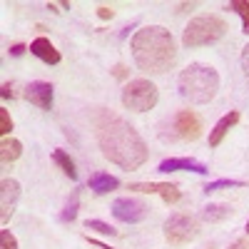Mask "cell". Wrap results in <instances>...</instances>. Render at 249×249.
<instances>
[{"instance_id": "obj_23", "label": "cell", "mask_w": 249, "mask_h": 249, "mask_svg": "<svg viewBox=\"0 0 249 249\" xmlns=\"http://www.w3.org/2000/svg\"><path fill=\"white\" fill-rule=\"evenodd\" d=\"M10 130H13V120H10V112H8L5 107H0V135H3V137H8V135H10Z\"/></svg>"}, {"instance_id": "obj_28", "label": "cell", "mask_w": 249, "mask_h": 249, "mask_svg": "<svg viewBox=\"0 0 249 249\" xmlns=\"http://www.w3.org/2000/svg\"><path fill=\"white\" fill-rule=\"evenodd\" d=\"M112 75H115L117 80H124V77H127V68H124L122 62H120V65H115V68H112Z\"/></svg>"}, {"instance_id": "obj_2", "label": "cell", "mask_w": 249, "mask_h": 249, "mask_svg": "<svg viewBox=\"0 0 249 249\" xmlns=\"http://www.w3.org/2000/svg\"><path fill=\"white\" fill-rule=\"evenodd\" d=\"M130 50L135 57V65L150 75L167 72L177 57L175 37L164 25H147V28L137 30L130 43Z\"/></svg>"}, {"instance_id": "obj_29", "label": "cell", "mask_w": 249, "mask_h": 249, "mask_svg": "<svg viewBox=\"0 0 249 249\" xmlns=\"http://www.w3.org/2000/svg\"><path fill=\"white\" fill-rule=\"evenodd\" d=\"M0 95H3V100H8V97H13V95H15L10 82H3V90H0Z\"/></svg>"}, {"instance_id": "obj_9", "label": "cell", "mask_w": 249, "mask_h": 249, "mask_svg": "<svg viewBox=\"0 0 249 249\" xmlns=\"http://www.w3.org/2000/svg\"><path fill=\"white\" fill-rule=\"evenodd\" d=\"M172 127H175V135L179 140H190V142L197 140L202 135V130H204L199 115L192 112V110H179L175 115V120H172Z\"/></svg>"}, {"instance_id": "obj_32", "label": "cell", "mask_w": 249, "mask_h": 249, "mask_svg": "<svg viewBox=\"0 0 249 249\" xmlns=\"http://www.w3.org/2000/svg\"><path fill=\"white\" fill-rule=\"evenodd\" d=\"M247 234H249V219H247Z\"/></svg>"}, {"instance_id": "obj_18", "label": "cell", "mask_w": 249, "mask_h": 249, "mask_svg": "<svg viewBox=\"0 0 249 249\" xmlns=\"http://www.w3.org/2000/svg\"><path fill=\"white\" fill-rule=\"evenodd\" d=\"M53 162L57 164V167L65 172L70 179H77V170H75V162H72V157L65 152V150H53Z\"/></svg>"}, {"instance_id": "obj_26", "label": "cell", "mask_w": 249, "mask_h": 249, "mask_svg": "<svg viewBox=\"0 0 249 249\" xmlns=\"http://www.w3.org/2000/svg\"><path fill=\"white\" fill-rule=\"evenodd\" d=\"M242 70H244V77L249 82V45L242 50Z\"/></svg>"}, {"instance_id": "obj_19", "label": "cell", "mask_w": 249, "mask_h": 249, "mask_svg": "<svg viewBox=\"0 0 249 249\" xmlns=\"http://www.w3.org/2000/svg\"><path fill=\"white\" fill-rule=\"evenodd\" d=\"M77 210H80V195L77 192H72V197L65 202V207H62V212H60V222H75V217H77Z\"/></svg>"}, {"instance_id": "obj_3", "label": "cell", "mask_w": 249, "mask_h": 249, "mask_svg": "<svg viewBox=\"0 0 249 249\" xmlns=\"http://www.w3.org/2000/svg\"><path fill=\"white\" fill-rule=\"evenodd\" d=\"M177 90L184 100H190L192 105H207V102H212L219 92V72L212 65L192 62V65H187L179 72Z\"/></svg>"}, {"instance_id": "obj_14", "label": "cell", "mask_w": 249, "mask_h": 249, "mask_svg": "<svg viewBox=\"0 0 249 249\" xmlns=\"http://www.w3.org/2000/svg\"><path fill=\"white\" fill-rule=\"evenodd\" d=\"M239 110H230V112H227L217 124H214V127H212V132H210V147H217V144H222V140H224V135L227 132H230L232 127H234V124L239 122Z\"/></svg>"}, {"instance_id": "obj_22", "label": "cell", "mask_w": 249, "mask_h": 249, "mask_svg": "<svg viewBox=\"0 0 249 249\" xmlns=\"http://www.w3.org/2000/svg\"><path fill=\"white\" fill-rule=\"evenodd\" d=\"M247 182L242 179H217V182H210V184H204V195H212L217 190H227V187H244Z\"/></svg>"}, {"instance_id": "obj_6", "label": "cell", "mask_w": 249, "mask_h": 249, "mask_svg": "<svg viewBox=\"0 0 249 249\" xmlns=\"http://www.w3.org/2000/svg\"><path fill=\"white\" fill-rule=\"evenodd\" d=\"M199 234V224L195 217L190 214H170L167 222H164V239L175 247H182V244H190L195 237Z\"/></svg>"}, {"instance_id": "obj_24", "label": "cell", "mask_w": 249, "mask_h": 249, "mask_svg": "<svg viewBox=\"0 0 249 249\" xmlns=\"http://www.w3.org/2000/svg\"><path fill=\"white\" fill-rule=\"evenodd\" d=\"M0 244H3V249H18V239L10 234V230L0 232Z\"/></svg>"}, {"instance_id": "obj_17", "label": "cell", "mask_w": 249, "mask_h": 249, "mask_svg": "<svg viewBox=\"0 0 249 249\" xmlns=\"http://www.w3.org/2000/svg\"><path fill=\"white\" fill-rule=\"evenodd\" d=\"M20 155H23V142L15 140V137H3V142H0V160L15 162Z\"/></svg>"}, {"instance_id": "obj_7", "label": "cell", "mask_w": 249, "mask_h": 249, "mask_svg": "<svg viewBox=\"0 0 249 249\" xmlns=\"http://www.w3.org/2000/svg\"><path fill=\"white\" fill-rule=\"evenodd\" d=\"M112 217L122 224H137L150 217V207L140 197H117L112 202Z\"/></svg>"}, {"instance_id": "obj_25", "label": "cell", "mask_w": 249, "mask_h": 249, "mask_svg": "<svg viewBox=\"0 0 249 249\" xmlns=\"http://www.w3.org/2000/svg\"><path fill=\"white\" fill-rule=\"evenodd\" d=\"M97 18H100V20H112V18H115V10L107 8V5H100V8H97Z\"/></svg>"}, {"instance_id": "obj_27", "label": "cell", "mask_w": 249, "mask_h": 249, "mask_svg": "<svg viewBox=\"0 0 249 249\" xmlns=\"http://www.w3.org/2000/svg\"><path fill=\"white\" fill-rule=\"evenodd\" d=\"M25 50H30V48H25L23 43H15V45H10V55H13V57H20Z\"/></svg>"}, {"instance_id": "obj_10", "label": "cell", "mask_w": 249, "mask_h": 249, "mask_svg": "<svg viewBox=\"0 0 249 249\" xmlns=\"http://www.w3.org/2000/svg\"><path fill=\"white\" fill-rule=\"evenodd\" d=\"M18 199H20V182L5 177L3 182H0V222H3V224L15 212Z\"/></svg>"}, {"instance_id": "obj_30", "label": "cell", "mask_w": 249, "mask_h": 249, "mask_svg": "<svg viewBox=\"0 0 249 249\" xmlns=\"http://www.w3.org/2000/svg\"><path fill=\"white\" fill-rule=\"evenodd\" d=\"M230 249H249V239H237L234 244H230Z\"/></svg>"}, {"instance_id": "obj_1", "label": "cell", "mask_w": 249, "mask_h": 249, "mask_svg": "<svg viewBox=\"0 0 249 249\" xmlns=\"http://www.w3.org/2000/svg\"><path fill=\"white\" fill-rule=\"evenodd\" d=\"M95 135H97V144H100L102 155L112 164H117V167L132 172L147 162V144H144L140 132L124 117L107 112V110L97 112Z\"/></svg>"}, {"instance_id": "obj_20", "label": "cell", "mask_w": 249, "mask_h": 249, "mask_svg": "<svg viewBox=\"0 0 249 249\" xmlns=\"http://www.w3.org/2000/svg\"><path fill=\"white\" fill-rule=\"evenodd\" d=\"M227 8H232L242 18V30L249 35V3H247V0H234V3H230Z\"/></svg>"}, {"instance_id": "obj_13", "label": "cell", "mask_w": 249, "mask_h": 249, "mask_svg": "<svg viewBox=\"0 0 249 249\" xmlns=\"http://www.w3.org/2000/svg\"><path fill=\"white\" fill-rule=\"evenodd\" d=\"M30 53H33L37 60L48 62V65H57V62H60V50L50 43L45 35H40V37L33 40V43H30Z\"/></svg>"}, {"instance_id": "obj_5", "label": "cell", "mask_w": 249, "mask_h": 249, "mask_svg": "<svg viewBox=\"0 0 249 249\" xmlns=\"http://www.w3.org/2000/svg\"><path fill=\"white\" fill-rule=\"evenodd\" d=\"M160 100V90L155 82L144 80V77H137V80H130L127 85L122 88V105L127 110H135V112H147L157 105Z\"/></svg>"}, {"instance_id": "obj_31", "label": "cell", "mask_w": 249, "mask_h": 249, "mask_svg": "<svg viewBox=\"0 0 249 249\" xmlns=\"http://www.w3.org/2000/svg\"><path fill=\"white\" fill-rule=\"evenodd\" d=\"M88 242H90V244H95V247H100V249H112L110 244H102V242H97V239H92V237H88Z\"/></svg>"}, {"instance_id": "obj_8", "label": "cell", "mask_w": 249, "mask_h": 249, "mask_svg": "<svg viewBox=\"0 0 249 249\" xmlns=\"http://www.w3.org/2000/svg\"><path fill=\"white\" fill-rule=\"evenodd\" d=\"M130 190L140 195H160L164 204H177L182 197L179 187L175 182H132Z\"/></svg>"}, {"instance_id": "obj_15", "label": "cell", "mask_w": 249, "mask_h": 249, "mask_svg": "<svg viewBox=\"0 0 249 249\" xmlns=\"http://www.w3.org/2000/svg\"><path fill=\"white\" fill-rule=\"evenodd\" d=\"M88 187H90L95 195H107V192H112V190H117V187H120V179L112 177V175H107V172H95V175H90Z\"/></svg>"}, {"instance_id": "obj_16", "label": "cell", "mask_w": 249, "mask_h": 249, "mask_svg": "<svg viewBox=\"0 0 249 249\" xmlns=\"http://www.w3.org/2000/svg\"><path fill=\"white\" fill-rule=\"evenodd\" d=\"M232 214H234V210L230 204H207L199 217H202V222L214 224V222H224L227 217H232Z\"/></svg>"}, {"instance_id": "obj_21", "label": "cell", "mask_w": 249, "mask_h": 249, "mask_svg": "<svg viewBox=\"0 0 249 249\" xmlns=\"http://www.w3.org/2000/svg\"><path fill=\"white\" fill-rule=\"evenodd\" d=\"M85 230H92V232H97V234H107V237H117L115 227H110L107 222H102V219H88V222H85Z\"/></svg>"}, {"instance_id": "obj_4", "label": "cell", "mask_w": 249, "mask_h": 249, "mask_svg": "<svg viewBox=\"0 0 249 249\" xmlns=\"http://www.w3.org/2000/svg\"><path fill=\"white\" fill-rule=\"evenodd\" d=\"M227 33V23L219 15H199L190 20V25L182 33V45L184 48H202L212 45L217 40H222Z\"/></svg>"}, {"instance_id": "obj_11", "label": "cell", "mask_w": 249, "mask_h": 249, "mask_svg": "<svg viewBox=\"0 0 249 249\" xmlns=\"http://www.w3.org/2000/svg\"><path fill=\"white\" fill-rule=\"evenodd\" d=\"M25 100L30 105H37L40 110H53V85L43 80H35L25 88Z\"/></svg>"}, {"instance_id": "obj_12", "label": "cell", "mask_w": 249, "mask_h": 249, "mask_svg": "<svg viewBox=\"0 0 249 249\" xmlns=\"http://www.w3.org/2000/svg\"><path fill=\"white\" fill-rule=\"evenodd\" d=\"M179 170H190V172H197V175H210L207 164H202L199 160H192V157H167L160 162L157 172H179Z\"/></svg>"}]
</instances>
